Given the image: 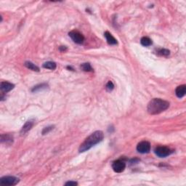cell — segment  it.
<instances>
[{"label": "cell", "instance_id": "20", "mask_svg": "<svg viewBox=\"0 0 186 186\" xmlns=\"http://www.w3.org/2000/svg\"><path fill=\"white\" fill-rule=\"evenodd\" d=\"M53 126H49V127H45V128L42 131V135H46L47 134V133H49V132L51 131L52 130H53Z\"/></svg>", "mask_w": 186, "mask_h": 186}, {"label": "cell", "instance_id": "1", "mask_svg": "<svg viewBox=\"0 0 186 186\" xmlns=\"http://www.w3.org/2000/svg\"><path fill=\"white\" fill-rule=\"evenodd\" d=\"M103 137H104V134L103 132L100 131V130L95 131L85 140L83 143L81 144L79 151L80 153H83L88 151L94 145L101 142L103 140Z\"/></svg>", "mask_w": 186, "mask_h": 186}, {"label": "cell", "instance_id": "16", "mask_svg": "<svg viewBox=\"0 0 186 186\" xmlns=\"http://www.w3.org/2000/svg\"><path fill=\"white\" fill-rule=\"evenodd\" d=\"M81 68L82 69L84 70V71L86 72H92L93 71V68L91 66L90 64L89 63H82L81 65Z\"/></svg>", "mask_w": 186, "mask_h": 186}, {"label": "cell", "instance_id": "8", "mask_svg": "<svg viewBox=\"0 0 186 186\" xmlns=\"http://www.w3.org/2000/svg\"><path fill=\"white\" fill-rule=\"evenodd\" d=\"M15 85L13 84L10 83V82H3L1 83V90L3 92H10V90L14 88Z\"/></svg>", "mask_w": 186, "mask_h": 186}, {"label": "cell", "instance_id": "2", "mask_svg": "<svg viewBox=\"0 0 186 186\" xmlns=\"http://www.w3.org/2000/svg\"><path fill=\"white\" fill-rule=\"evenodd\" d=\"M169 107V102L161 98H154L151 100L148 104L147 110L151 115L159 114L166 111Z\"/></svg>", "mask_w": 186, "mask_h": 186}, {"label": "cell", "instance_id": "17", "mask_svg": "<svg viewBox=\"0 0 186 186\" xmlns=\"http://www.w3.org/2000/svg\"><path fill=\"white\" fill-rule=\"evenodd\" d=\"M47 87V85L46 84H41V85H39L37 86L34 87L32 89V92H37V91H40L43 89H46Z\"/></svg>", "mask_w": 186, "mask_h": 186}, {"label": "cell", "instance_id": "11", "mask_svg": "<svg viewBox=\"0 0 186 186\" xmlns=\"http://www.w3.org/2000/svg\"><path fill=\"white\" fill-rule=\"evenodd\" d=\"M186 92V86L185 85H180V86L178 87L175 90V94H176L177 97L179 98H182L185 95Z\"/></svg>", "mask_w": 186, "mask_h": 186}, {"label": "cell", "instance_id": "12", "mask_svg": "<svg viewBox=\"0 0 186 186\" xmlns=\"http://www.w3.org/2000/svg\"><path fill=\"white\" fill-rule=\"evenodd\" d=\"M13 141V137L10 135H1V143L5 142L6 144L12 143Z\"/></svg>", "mask_w": 186, "mask_h": 186}, {"label": "cell", "instance_id": "9", "mask_svg": "<svg viewBox=\"0 0 186 186\" xmlns=\"http://www.w3.org/2000/svg\"><path fill=\"white\" fill-rule=\"evenodd\" d=\"M34 120H29V121H26L25 124L23 125V127H22L21 131H20L21 135H25V133L28 132L29 131L31 128H32V127L34 126Z\"/></svg>", "mask_w": 186, "mask_h": 186}, {"label": "cell", "instance_id": "6", "mask_svg": "<svg viewBox=\"0 0 186 186\" xmlns=\"http://www.w3.org/2000/svg\"><path fill=\"white\" fill-rule=\"evenodd\" d=\"M137 151L140 154H148L151 151V144L148 141H142L137 145Z\"/></svg>", "mask_w": 186, "mask_h": 186}, {"label": "cell", "instance_id": "4", "mask_svg": "<svg viewBox=\"0 0 186 186\" xmlns=\"http://www.w3.org/2000/svg\"><path fill=\"white\" fill-rule=\"evenodd\" d=\"M69 37L71 38V39L75 43L79 44H83L84 41H85V37H84L83 34L80 33L79 31L73 30V31H70L68 34Z\"/></svg>", "mask_w": 186, "mask_h": 186}, {"label": "cell", "instance_id": "22", "mask_svg": "<svg viewBox=\"0 0 186 186\" xmlns=\"http://www.w3.org/2000/svg\"><path fill=\"white\" fill-rule=\"evenodd\" d=\"M59 49L60 51H61V52H65V51L67 50V47L66 46H60Z\"/></svg>", "mask_w": 186, "mask_h": 186}, {"label": "cell", "instance_id": "15", "mask_svg": "<svg viewBox=\"0 0 186 186\" xmlns=\"http://www.w3.org/2000/svg\"><path fill=\"white\" fill-rule=\"evenodd\" d=\"M140 42L141 44L144 46H151V44H152V41H151V39L147 37H142L140 40Z\"/></svg>", "mask_w": 186, "mask_h": 186}, {"label": "cell", "instance_id": "3", "mask_svg": "<svg viewBox=\"0 0 186 186\" xmlns=\"http://www.w3.org/2000/svg\"><path fill=\"white\" fill-rule=\"evenodd\" d=\"M173 152L174 151L172 149L166 146H159L155 149L156 155L160 158H165V157L171 155Z\"/></svg>", "mask_w": 186, "mask_h": 186}, {"label": "cell", "instance_id": "19", "mask_svg": "<svg viewBox=\"0 0 186 186\" xmlns=\"http://www.w3.org/2000/svg\"><path fill=\"white\" fill-rule=\"evenodd\" d=\"M113 88H114V85H113V82H111V81H109L106 86V90L108 91V92H111V91L113 89Z\"/></svg>", "mask_w": 186, "mask_h": 186}, {"label": "cell", "instance_id": "5", "mask_svg": "<svg viewBox=\"0 0 186 186\" xmlns=\"http://www.w3.org/2000/svg\"><path fill=\"white\" fill-rule=\"evenodd\" d=\"M18 182V178L13 176H5L0 179V184L1 185H16Z\"/></svg>", "mask_w": 186, "mask_h": 186}, {"label": "cell", "instance_id": "7", "mask_svg": "<svg viewBox=\"0 0 186 186\" xmlns=\"http://www.w3.org/2000/svg\"><path fill=\"white\" fill-rule=\"evenodd\" d=\"M112 168L115 172L121 173V172H124V170L125 169L126 163L121 160H116V161H113V164H112Z\"/></svg>", "mask_w": 186, "mask_h": 186}, {"label": "cell", "instance_id": "14", "mask_svg": "<svg viewBox=\"0 0 186 186\" xmlns=\"http://www.w3.org/2000/svg\"><path fill=\"white\" fill-rule=\"evenodd\" d=\"M43 68H46V69H50V70H55L56 68L57 65L55 62H52V61H48V62L44 63L43 64Z\"/></svg>", "mask_w": 186, "mask_h": 186}, {"label": "cell", "instance_id": "13", "mask_svg": "<svg viewBox=\"0 0 186 186\" xmlns=\"http://www.w3.org/2000/svg\"><path fill=\"white\" fill-rule=\"evenodd\" d=\"M24 66H25L27 68H28V69L31 70H34V71H39V68L38 66H37L35 64H34L31 62H29V61L25 62Z\"/></svg>", "mask_w": 186, "mask_h": 186}, {"label": "cell", "instance_id": "18", "mask_svg": "<svg viewBox=\"0 0 186 186\" xmlns=\"http://www.w3.org/2000/svg\"><path fill=\"white\" fill-rule=\"evenodd\" d=\"M158 54L160 55H162V56H168L170 54V52L168 49H161L158 51Z\"/></svg>", "mask_w": 186, "mask_h": 186}, {"label": "cell", "instance_id": "10", "mask_svg": "<svg viewBox=\"0 0 186 186\" xmlns=\"http://www.w3.org/2000/svg\"><path fill=\"white\" fill-rule=\"evenodd\" d=\"M104 36L105 37H106V40H107V42L109 44H111V45H116V44H118L117 40L114 38V37H113V35H112L110 32H108V31H106L104 34Z\"/></svg>", "mask_w": 186, "mask_h": 186}, {"label": "cell", "instance_id": "21", "mask_svg": "<svg viewBox=\"0 0 186 186\" xmlns=\"http://www.w3.org/2000/svg\"><path fill=\"white\" fill-rule=\"evenodd\" d=\"M65 185H73V186H74V185H77L78 183L76 182H73V181H70V182H66V183Z\"/></svg>", "mask_w": 186, "mask_h": 186}]
</instances>
